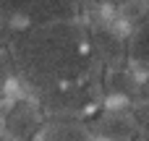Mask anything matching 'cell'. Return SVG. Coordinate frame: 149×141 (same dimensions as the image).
<instances>
[{"instance_id":"cell-1","label":"cell","mask_w":149,"mask_h":141,"mask_svg":"<svg viewBox=\"0 0 149 141\" xmlns=\"http://www.w3.org/2000/svg\"><path fill=\"white\" fill-rule=\"evenodd\" d=\"M89 60V34L73 21L26 26L10 44V63L39 94L86 78Z\"/></svg>"},{"instance_id":"cell-2","label":"cell","mask_w":149,"mask_h":141,"mask_svg":"<svg viewBox=\"0 0 149 141\" xmlns=\"http://www.w3.org/2000/svg\"><path fill=\"white\" fill-rule=\"evenodd\" d=\"M8 8L24 21V29L73 21L76 16V0H8Z\"/></svg>"},{"instance_id":"cell-3","label":"cell","mask_w":149,"mask_h":141,"mask_svg":"<svg viewBox=\"0 0 149 141\" xmlns=\"http://www.w3.org/2000/svg\"><path fill=\"white\" fill-rule=\"evenodd\" d=\"M42 126V110L34 102H16L3 115V133L16 141H34Z\"/></svg>"},{"instance_id":"cell-4","label":"cell","mask_w":149,"mask_h":141,"mask_svg":"<svg viewBox=\"0 0 149 141\" xmlns=\"http://www.w3.org/2000/svg\"><path fill=\"white\" fill-rule=\"evenodd\" d=\"M34 141H89V131H86V126H81L71 118H60L55 123L42 126Z\"/></svg>"},{"instance_id":"cell-5","label":"cell","mask_w":149,"mask_h":141,"mask_svg":"<svg viewBox=\"0 0 149 141\" xmlns=\"http://www.w3.org/2000/svg\"><path fill=\"white\" fill-rule=\"evenodd\" d=\"M100 133L110 141H131L134 136V123L126 113H107L100 120Z\"/></svg>"},{"instance_id":"cell-6","label":"cell","mask_w":149,"mask_h":141,"mask_svg":"<svg viewBox=\"0 0 149 141\" xmlns=\"http://www.w3.org/2000/svg\"><path fill=\"white\" fill-rule=\"evenodd\" d=\"M8 76H10V63H8V58H3V55H0V94L5 92Z\"/></svg>"},{"instance_id":"cell-7","label":"cell","mask_w":149,"mask_h":141,"mask_svg":"<svg viewBox=\"0 0 149 141\" xmlns=\"http://www.w3.org/2000/svg\"><path fill=\"white\" fill-rule=\"evenodd\" d=\"M0 141H16V139H10V136H5V133H0Z\"/></svg>"}]
</instances>
